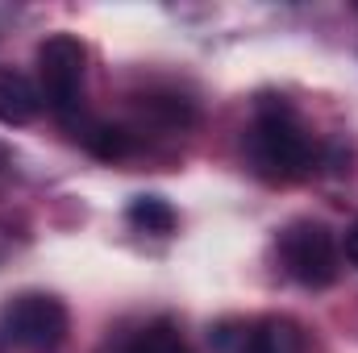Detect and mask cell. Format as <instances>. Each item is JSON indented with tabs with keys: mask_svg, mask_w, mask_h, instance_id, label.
<instances>
[{
	"mask_svg": "<svg viewBox=\"0 0 358 353\" xmlns=\"http://www.w3.org/2000/svg\"><path fill=\"white\" fill-rule=\"evenodd\" d=\"M250 163L263 179H275V183H296L317 163L308 129L275 96H267L259 104V117H255V129H250Z\"/></svg>",
	"mask_w": 358,
	"mask_h": 353,
	"instance_id": "obj_1",
	"label": "cell"
},
{
	"mask_svg": "<svg viewBox=\"0 0 358 353\" xmlns=\"http://www.w3.org/2000/svg\"><path fill=\"white\" fill-rule=\"evenodd\" d=\"M4 163H8V150H4V142H0V167H4Z\"/></svg>",
	"mask_w": 358,
	"mask_h": 353,
	"instance_id": "obj_11",
	"label": "cell"
},
{
	"mask_svg": "<svg viewBox=\"0 0 358 353\" xmlns=\"http://www.w3.org/2000/svg\"><path fill=\"white\" fill-rule=\"evenodd\" d=\"M346 258L358 266V220L350 225V233H346Z\"/></svg>",
	"mask_w": 358,
	"mask_h": 353,
	"instance_id": "obj_10",
	"label": "cell"
},
{
	"mask_svg": "<svg viewBox=\"0 0 358 353\" xmlns=\"http://www.w3.org/2000/svg\"><path fill=\"white\" fill-rule=\"evenodd\" d=\"M42 112V91L29 75L0 67V125H29Z\"/></svg>",
	"mask_w": 358,
	"mask_h": 353,
	"instance_id": "obj_5",
	"label": "cell"
},
{
	"mask_svg": "<svg viewBox=\"0 0 358 353\" xmlns=\"http://www.w3.org/2000/svg\"><path fill=\"white\" fill-rule=\"evenodd\" d=\"M117 353H187V345H183V337L176 333V324L159 320V324L142 329L138 337H129Z\"/></svg>",
	"mask_w": 358,
	"mask_h": 353,
	"instance_id": "obj_8",
	"label": "cell"
},
{
	"mask_svg": "<svg viewBox=\"0 0 358 353\" xmlns=\"http://www.w3.org/2000/svg\"><path fill=\"white\" fill-rule=\"evenodd\" d=\"M246 353H304V333L292 324V320H259L250 333H246Z\"/></svg>",
	"mask_w": 358,
	"mask_h": 353,
	"instance_id": "obj_6",
	"label": "cell"
},
{
	"mask_svg": "<svg viewBox=\"0 0 358 353\" xmlns=\"http://www.w3.org/2000/svg\"><path fill=\"white\" fill-rule=\"evenodd\" d=\"M67 329H71V316H67L63 299L42 295V291L17 295V299L0 312V333H4V341H13V345H21V350H34V353H55L67 341Z\"/></svg>",
	"mask_w": 358,
	"mask_h": 353,
	"instance_id": "obj_3",
	"label": "cell"
},
{
	"mask_svg": "<svg viewBox=\"0 0 358 353\" xmlns=\"http://www.w3.org/2000/svg\"><path fill=\"white\" fill-rule=\"evenodd\" d=\"M125 216H129V225L142 229V233H171V229H176V208H171L163 195H138V200H129Z\"/></svg>",
	"mask_w": 358,
	"mask_h": 353,
	"instance_id": "obj_7",
	"label": "cell"
},
{
	"mask_svg": "<svg viewBox=\"0 0 358 353\" xmlns=\"http://www.w3.org/2000/svg\"><path fill=\"white\" fill-rule=\"evenodd\" d=\"M84 75H88V50L76 33H50L38 46V91L55 117L76 121V108L84 100Z\"/></svg>",
	"mask_w": 358,
	"mask_h": 353,
	"instance_id": "obj_2",
	"label": "cell"
},
{
	"mask_svg": "<svg viewBox=\"0 0 358 353\" xmlns=\"http://www.w3.org/2000/svg\"><path fill=\"white\" fill-rule=\"evenodd\" d=\"M84 146H88L96 158L113 163V158H125L134 150V137L121 129V125H88L84 129Z\"/></svg>",
	"mask_w": 358,
	"mask_h": 353,
	"instance_id": "obj_9",
	"label": "cell"
},
{
	"mask_svg": "<svg viewBox=\"0 0 358 353\" xmlns=\"http://www.w3.org/2000/svg\"><path fill=\"white\" fill-rule=\"evenodd\" d=\"M279 258L304 287H329L338 278V241L321 220H292L279 233Z\"/></svg>",
	"mask_w": 358,
	"mask_h": 353,
	"instance_id": "obj_4",
	"label": "cell"
}]
</instances>
